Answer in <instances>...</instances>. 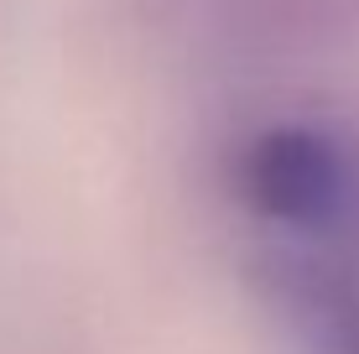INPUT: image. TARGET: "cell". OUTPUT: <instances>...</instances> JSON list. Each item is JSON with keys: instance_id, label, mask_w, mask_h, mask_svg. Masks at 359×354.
Returning a JSON list of instances; mask_svg holds the SVG:
<instances>
[{"instance_id": "1", "label": "cell", "mask_w": 359, "mask_h": 354, "mask_svg": "<svg viewBox=\"0 0 359 354\" xmlns=\"http://www.w3.org/2000/svg\"><path fill=\"white\" fill-rule=\"evenodd\" d=\"M234 182L261 219L292 229H323L349 198V167L339 146L307 125H276L245 141Z\"/></svg>"}]
</instances>
